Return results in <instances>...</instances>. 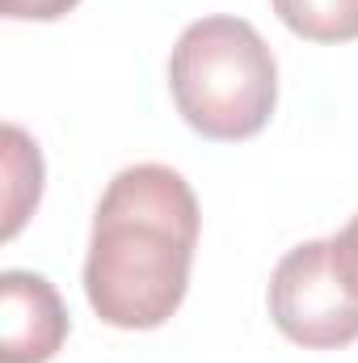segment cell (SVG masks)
<instances>
[{
    "mask_svg": "<svg viewBox=\"0 0 358 363\" xmlns=\"http://www.w3.org/2000/svg\"><path fill=\"white\" fill-rule=\"evenodd\" d=\"M198 199L169 165L114 174L93 216L85 296L114 330H156L185 300L198 250Z\"/></svg>",
    "mask_w": 358,
    "mask_h": 363,
    "instance_id": "1",
    "label": "cell"
},
{
    "mask_svg": "<svg viewBox=\"0 0 358 363\" xmlns=\"http://www.w3.org/2000/svg\"><path fill=\"white\" fill-rule=\"evenodd\" d=\"M178 114L202 135L236 144L258 135L278 101V64L245 17H202L181 30L169 55Z\"/></svg>",
    "mask_w": 358,
    "mask_h": 363,
    "instance_id": "2",
    "label": "cell"
},
{
    "mask_svg": "<svg viewBox=\"0 0 358 363\" xmlns=\"http://www.w3.org/2000/svg\"><path fill=\"white\" fill-rule=\"evenodd\" d=\"M278 21L304 43H354L358 0H270Z\"/></svg>",
    "mask_w": 358,
    "mask_h": 363,
    "instance_id": "6",
    "label": "cell"
},
{
    "mask_svg": "<svg viewBox=\"0 0 358 363\" xmlns=\"http://www.w3.org/2000/svg\"><path fill=\"white\" fill-rule=\"evenodd\" d=\"M72 321L59 291L34 271L0 274V363H47L59 355Z\"/></svg>",
    "mask_w": 358,
    "mask_h": 363,
    "instance_id": "4",
    "label": "cell"
},
{
    "mask_svg": "<svg viewBox=\"0 0 358 363\" xmlns=\"http://www.w3.org/2000/svg\"><path fill=\"white\" fill-rule=\"evenodd\" d=\"M81 0H4V17L13 21H55L72 13Z\"/></svg>",
    "mask_w": 358,
    "mask_h": 363,
    "instance_id": "8",
    "label": "cell"
},
{
    "mask_svg": "<svg viewBox=\"0 0 358 363\" xmlns=\"http://www.w3.org/2000/svg\"><path fill=\"white\" fill-rule=\"evenodd\" d=\"M329 250H333L337 274L346 279V287L358 296V211L350 216V224H346L337 237H329Z\"/></svg>",
    "mask_w": 358,
    "mask_h": 363,
    "instance_id": "7",
    "label": "cell"
},
{
    "mask_svg": "<svg viewBox=\"0 0 358 363\" xmlns=\"http://www.w3.org/2000/svg\"><path fill=\"white\" fill-rule=\"evenodd\" d=\"M270 317L304 351H337L358 338V296L333 267L329 241H304L270 274Z\"/></svg>",
    "mask_w": 358,
    "mask_h": 363,
    "instance_id": "3",
    "label": "cell"
},
{
    "mask_svg": "<svg viewBox=\"0 0 358 363\" xmlns=\"http://www.w3.org/2000/svg\"><path fill=\"white\" fill-rule=\"evenodd\" d=\"M0 144H4V228L0 237L13 241L25 216L42 199V152L17 123H4Z\"/></svg>",
    "mask_w": 358,
    "mask_h": 363,
    "instance_id": "5",
    "label": "cell"
}]
</instances>
